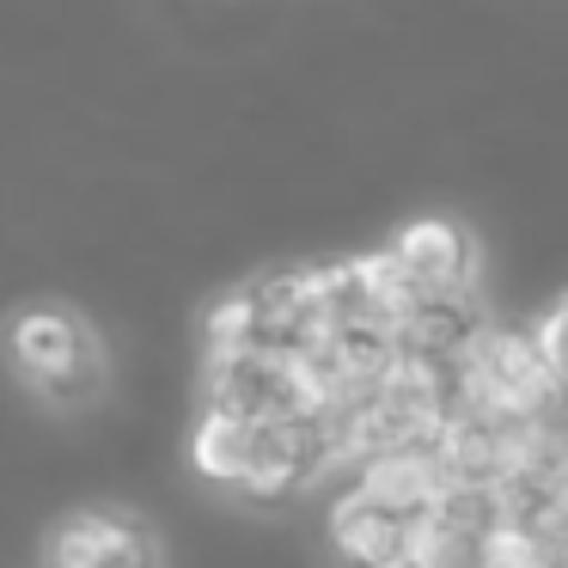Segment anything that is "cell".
<instances>
[{
  "label": "cell",
  "instance_id": "obj_1",
  "mask_svg": "<svg viewBox=\"0 0 568 568\" xmlns=\"http://www.w3.org/2000/svg\"><path fill=\"white\" fill-rule=\"evenodd\" d=\"M7 361L50 409H80L104 392V348L68 306H19L7 318Z\"/></svg>",
  "mask_w": 568,
  "mask_h": 568
},
{
  "label": "cell",
  "instance_id": "obj_2",
  "mask_svg": "<svg viewBox=\"0 0 568 568\" xmlns=\"http://www.w3.org/2000/svg\"><path fill=\"white\" fill-rule=\"evenodd\" d=\"M556 373L531 355L519 331H489L483 324L470 348L458 355V397L453 404L477 409V416H550L556 404Z\"/></svg>",
  "mask_w": 568,
  "mask_h": 568
},
{
  "label": "cell",
  "instance_id": "obj_3",
  "mask_svg": "<svg viewBox=\"0 0 568 568\" xmlns=\"http://www.w3.org/2000/svg\"><path fill=\"white\" fill-rule=\"evenodd\" d=\"M50 568H160V544L141 519L111 514V507H80L43 544Z\"/></svg>",
  "mask_w": 568,
  "mask_h": 568
},
{
  "label": "cell",
  "instance_id": "obj_4",
  "mask_svg": "<svg viewBox=\"0 0 568 568\" xmlns=\"http://www.w3.org/2000/svg\"><path fill=\"white\" fill-rule=\"evenodd\" d=\"M385 251L422 294H458V287H470V270H477L465 226L446 221V214H422V221L397 226V239Z\"/></svg>",
  "mask_w": 568,
  "mask_h": 568
},
{
  "label": "cell",
  "instance_id": "obj_5",
  "mask_svg": "<svg viewBox=\"0 0 568 568\" xmlns=\"http://www.w3.org/2000/svg\"><path fill=\"white\" fill-rule=\"evenodd\" d=\"M477 331H483V312L470 306V287H458V294H416V306L392 324L397 355H428V361H458Z\"/></svg>",
  "mask_w": 568,
  "mask_h": 568
},
{
  "label": "cell",
  "instance_id": "obj_6",
  "mask_svg": "<svg viewBox=\"0 0 568 568\" xmlns=\"http://www.w3.org/2000/svg\"><path fill=\"white\" fill-rule=\"evenodd\" d=\"M331 544L348 568H409V519L373 507L355 489L331 507Z\"/></svg>",
  "mask_w": 568,
  "mask_h": 568
},
{
  "label": "cell",
  "instance_id": "obj_7",
  "mask_svg": "<svg viewBox=\"0 0 568 568\" xmlns=\"http://www.w3.org/2000/svg\"><path fill=\"white\" fill-rule=\"evenodd\" d=\"M440 465H434L428 446H392V453H367L361 458V477H355V495H367L373 507L397 519H416L422 507L434 501L440 489Z\"/></svg>",
  "mask_w": 568,
  "mask_h": 568
},
{
  "label": "cell",
  "instance_id": "obj_8",
  "mask_svg": "<svg viewBox=\"0 0 568 568\" xmlns=\"http://www.w3.org/2000/svg\"><path fill=\"white\" fill-rule=\"evenodd\" d=\"M245 446H251V422L245 416H226V409H202L196 434H190V458H196V470L209 483H226L233 489V477L245 470Z\"/></svg>",
  "mask_w": 568,
  "mask_h": 568
},
{
  "label": "cell",
  "instance_id": "obj_9",
  "mask_svg": "<svg viewBox=\"0 0 568 568\" xmlns=\"http://www.w3.org/2000/svg\"><path fill=\"white\" fill-rule=\"evenodd\" d=\"M409 568H483V531L409 519Z\"/></svg>",
  "mask_w": 568,
  "mask_h": 568
},
{
  "label": "cell",
  "instance_id": "obj_10",
  "mask_svg": "<svg viewBox=\"0 0 568 568\" xmlns=\"http://www.w3.org/2000/svg\"><path fill=\"white\" fill-rule=\"evenodd\" d=\"M202 343H209V355H226V348H251V294H245V287L221 294L209 312H202Z\"/></svg>",
  "mask_w": 568,
  "mask_h": 568
},
{
  "label": "cell",
  "instance_id": "obj_11",
  "mask_svg": "<svg viewBox=\"0 0 568 568\" xmlns=\"http://www.w3.org/2000/svg\"><path fill=\"white\" fill-rule=\"evenodd\" d=\"M526 343H531V355H538L544 367L562 379V306L544 312V318H538V336H526Z\"/></svg>",
  "mask_w": 568,
  "mask_h": 568
},
{
  "label": "cell",
  "instance_id": "obj_12",
  "mask_svg": "<svg viewBox=\"0 0 568 568\" xmlns=\"http://www.w3.org/2000/svg\"><path fill=\"white\" fill-rule=\"evenodd\" d=\"M483 568H507V562H483Z\"/></svg>",
  "mask_w": 568,
  "mask_h": 568
}]
</instances>
